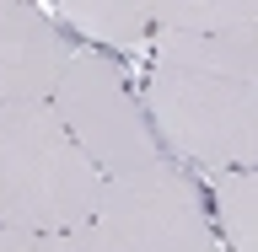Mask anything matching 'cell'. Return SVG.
I'll use <instances>...</instances> for the list:
<instances>
[{"mask_svg":"<svg viewBox=\"0 0 258 252\" xmlns=\"http://www.w3.org/2000/svg\"><path fill=\"white\" fill-rule=\"evenodd\" d=\"M97 193L102 172L48 102H0V231H76Z\"/></svg>","mask_w":258,"mask_h":252,"instance_id":"6da1fadb","label":"cell"},{"mask_svg":"<svg viewBox=\"0 0 258 252\" xmlns=\"http://www.w3.org/2000/svg\"><path fill=\"white\" fill-rule=\"evenodd\" d=\"M140 102L172 156L205 166L210 177L258 172V86L156 64L145 75Z\"/></svg>","mask_w":258,"mask_h":252,"instance_id":"7a4b0ae2","label":"cell"},{"mask_svg":"<svg viewBox=\"0 0 258 252\" xmlns=\"http://www.w3.org/2000/svg\"><path fill=\"white\" fill-rule=\"evenodd\" d=\"M48 108L59 113L70 140L86 150V161L102 177H129V172H145V166L161 161L145 102L129 92L124 70L113 59H102L97 48H76L70 54Z\"/></svg>","mask_w":258,"mask_h":252,"instance_id":"3957f363","label":"cell"},{"mask_svg":"<svg viewBox=\"0 0 258 252\" xmlns=\"http://www.w3.org/2000/svg\"><path fill=\"white\" fill-rule=\"evenodd\" d=\"M92 225L118 252H215L210 215L172 161L129 177H102Z\"/></svg>","mask_w":258,"mask_h":252,"instance_id":"277c9868","label":"cell"},{"mask_svg":"<svg viewBox=\"0 0 258 252\" xmlns=\"http://www.w3.org/2000/svg\"><path fill=\"white\" fill-rule=\"evenodd\" d=\"M76 43L54 16L22 0H0V102H54Z\"/></svg>","mask_w":258,"mask_h":252,"instance_id":"5b68a950","label":"cell"},{"mask_svg":"<svg viewBox=\"0 0 258 252\" xmlns=\"http://www.w3.org/2000/svg\"><path fill=\"white\" fill-rule=\"evenodd\" d=\"M151 54L161 70H194L215 80L258 86V22H237L221 32H151Z\"/></svg>","mask_w":258,"mask_h":252,"instance_id":"8992f818","label":"cell"},{"mask_svg":"<svg viewBox=\"0 0 258 252\" xmlns=\"http://www.w3.org/2000/svg\"><path fill=\"white\" fill-rule=\"evenodd\" d=\"M64 22V27H76L81 38H92V43H108L118 48V54H135V48L151 38V16H145V6H135V0H70V6H59L54 11Z\"/></svg>","mask_w":258,"mask_h":252,"instance_id":"52a82bcc","label":"cell"},{"mask_svg":"<svg viewBox=\"0 0 258 252\" xmlns=\"http://www.w3.org/2000/svg\"><path fill=\"white\" fill-rule=\"evenodd\" d=\"M145 16L167 32H221L237 22H258V0H167L145 6Z\"/></svg>","mask_w":258,"mask_h":252,"instance_id":"ba28073f","label":"cell"},{"mask_svg":"<svg viewBox=\"0 0 258 252\" xmlns=\"http://www.w3.org/2000/svg\"><path fill=\"white\" fill-rule=\"evenodd\" d=\"M215 215L231 252H258V172L215 177Z\"/></svg>","mask_w":258,"mask_h":252,"instance_id":"9c48e42d","label":"cell"},{"mask_svg":"<svg viewBox=\"0 0 258 252\" xmlns=\"http://www.w3.org/2000/svg\"><path fill=\"white\" fill-rule=\"evenodd\" d=\"M0 252H70L64 231H0Z\"/></svg>","mask_w":258,"mask_h":252,"instance_id":"30bf717a","label":"cell"},{"mask_svg":"<svg viewBox=\"0 0 258 252\" xmlns=\"http://www.w3.org/2000/svg\"><path fill=\"white\" fill-rule=\"evenodd\" d=\"M64 236H70V252H118V247H113V241L102 236L92 220H86V225H76V231H64Z\"/></svg>","mask_w":258,"mask_h":252,"instance_id":"8fae6325","label":"cell"}]
</instances>
